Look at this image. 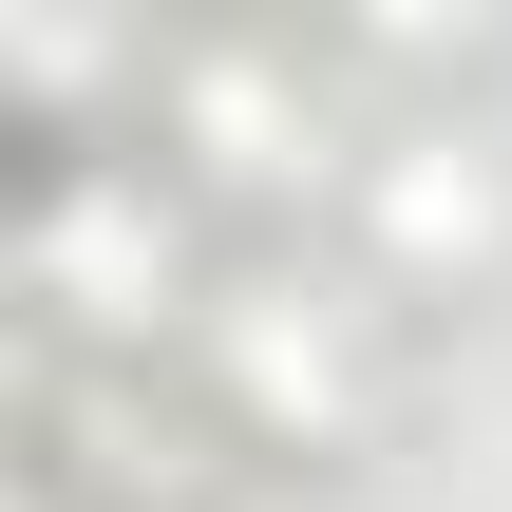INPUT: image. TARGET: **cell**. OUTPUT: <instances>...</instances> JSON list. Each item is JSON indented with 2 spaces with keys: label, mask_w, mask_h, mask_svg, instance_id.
I'll return each mask as SVG.
<instances>
[{
  "label": "cell",
  "mask_w": 512,
  "mask_h": 512,
  "mask_svg": "<svg viewBox=\"0 0 512 512\" xmlns=\"http://www.w3.org/2000/svg\"><path fill=\"white\" fill-rule=\"evenodd\" d=\"M133 95V0H0V114L76 133Z\"/></svg>",
  "instance_id": "4"
},
{
  "label": "cell",
  "mask_w": 512,
  "mask_h": 512,
  "mask_svg": "<svg viewBox=\"0 0 512 512\" xmlns=\"http://www.w3.org/2000/svg\"><path fill=\"white\" fill-rule=\"evenodd\" d=\"M209 380H228L266 437H361V323H342V285L247 266V285L209 304Z\"/></svg>",
  "instance_id": "2"
},
{
  "label": "cell",
  "mask_w": 512,
  "mask_h": 512,
  "mask_svg": "<svg viewBox=\"0 0 512 512\" xmlns=\"http://www.w3.org/2000/svg\"><path fill=\"white\" fill-rule=\"evenodd\" d=\"M361 228H380V266H399V285H456V266H494L512 190H494V152L418 133V152H380V171H361Z\"/></svg>",
  "instance_id": "3"
},
{
  "label": "cell",
  "mask_w": 512,
  "mask_h": 512,
  "mask_svg": "<svg viewBox=\"0 0 512 512\" xmlns=\"http://www.w3.org/2000/svg\"><path fill=\"white\" fill-rule=\"evenodd\" d=\"M76 475H95V494H133V512L190 494V456H171V437H152V399H114V380L76 399Z\"/></svg>",
  "instance_id": "6"
},
{
  "label": "cell",
  "mask_w": 512,
  "mask_h": 512,
  "mask_svg": "<svg viewBox=\"0 0 512 512\" xmlns=\"http://www.w3.org/2000/svg\"><path fill=\"white\" fill-rule=\"evenodd\" d=\"M380 57H456V38H494V0H342Z\"/></svg>",
  "instance_id": "7"
},
{
  "label": "cell",
  "mask_w": 512,
  "mask_h": 512,
  "mask_svg": "<svg viewBox=\"0 0 512 512\" xmlns=\"http://www.w3.org/2000/svg\"><path fill=\"white\" fill-rule=\"evenodd\" d=\"M171 133H190L209 190H304V171H323V152H304V95H285L266 57H190V76H171Z\"/></svg>",
  "instance_id": "5"
},
{
  "label": "cell",
  "mask_w": 512,
  "mask_h": 512,
  "mask_svg": "<svg viewBox=\"0 0 512 512\" xmlns=\"http://www.w3.org/2000/svg\"><path fill=\"white\" fill-rule=\"evenodd\" d=\"M0 512H19V494H0Z\"/></svg>",
  "instance_id": "8"
},
{
  "label": "cell",
  "mask_w": 512,
  "mask_h": 512,
  "mask_svg": "<svg viewBox=\"0 0 512 512\" xmlns=\"http://www.w3.org/2000/svg\"><path fill=\"white\" fill-rule=\"evenodd\" d=\"M0 285H19L57 342L133 361V342L190 323V209H171L152 171H57L38 209H0Z\"/></svg>",
  "instance_id": "1"
}]
</instances>
